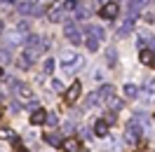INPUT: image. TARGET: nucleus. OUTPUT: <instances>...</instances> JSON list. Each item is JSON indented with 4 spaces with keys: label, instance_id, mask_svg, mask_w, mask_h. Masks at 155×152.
Listing matches in <instances>:
<instances>
[{
    "label": "nucleus",
    "instance_id": "6",
    "mask_svg": "<svg viewBox=\"0 0 155 152\" xmlns=\"http://www.w3.org/2000/svg\"><path fill=\"white\" fill-rule=\"evenodd\" d=\"M21 14H42V7H38V0H19Z\"/></svg>",
    "mask_w": 155,
    "mask_h": 152
},
{
    "label": "nucleus",
    "instance_id": "8",
    "mask_svg": "<svg viewBox=\"0 0 155 152\" xmlns=\"http://www.w3.org/2000/svg\"><path fill=\"white\" fill-rule=\"evenodd\" d=\"M92 12H94V7H92L89 2H78V7H75V19H78V21H85L87 17H92Z\"/></svg>",
    "mask_w": 155,
    "mask_h": 152
},
{
    "label": "nucleus",
    "instance_id": "17",
    "mask_svg": "<svg viewBox=\"0 0 155 152\" xmlns=\"http://www.w3.org/2000/svg\"><path fill=\"white\" fill-rule=\"evenodd\" d=\"M143 94L148 96V98H155V82H153V77H146V80H143Z\"/></svg>",
    "mask_w": 155,
    "mask_h": 152
},
{
    "label": "nucleus",
    "instance_id": "26",
    "mask_svg": "<svg viewBox=\"0 0 155 152\" xmlns=\"http://www.w3.org/2000/svg\"><path fill=\"white\" fill-rule=\"evenodd\" d=\"M45 122H47L49 126H57V124H59V117L54 112H47V119H45Z\"/></svg>",
    "mask_w": 155,
    "mask_h": 152
},
{
    "label": "nucleus",
    "instance_id": "12",
    "mask_svg": "<svg viewBox=\"0 0 155 152\" xmlns=\"http://www.w3.org/2000/svg\"><path fill=\"white\" fill-rule=\"evenodd\" d=\"M80 89H82L80 82H73V84H71V89L66 91V103H75L78 96H80Z\"/></svg>",
    "mask_w": 155,
    "mask_h": 152
},
{
    "label": "nucleus",
    "instance_id": "4",
    "mask_svg": "<svg viewBox=\"0 0 155 152\" xmlns=\"http://www.w3.org/2000/svg\"><path fill=\"white\" fill-rule=\"evenodd\" d=\"M38 56H40L38 49H24V52H21V56L17 59V66H19L21 70H28V68L35 63V59H38Z\"/></svg>",
    "mask_w": 155,
    "mask_h": 152
},
{
    "label": "nucleus",
    "instance_id": "32",
    "mask_svg": "<svg viewBox=\"0 0 155 152\" xmlns=\"http://www.w3.org/2000/svg\"><path fill=\"white\" fill-rule=\"evenodd\" d=\"M94 80H97V82H101V80H104V75H101V70H94Z\"/></svg>",
    "mask_w": 155,
    "mask_h": 152
},
{
    "label": "nucleus",
    "instance_id": "33",
    "mask_svg": "<svg viewBox=\"0 0 155 152\" xmlns=\"http://www.w3.org/2000/svg\"><path fill=\"white\" fill-rule=\"evenodd\" d=\"M0 2H5V5H19V0H0Z\"/></svg>",
    "mask_w": 155,
    "mask_h": 152
},
{
    "label": "nucleus",
    "instance_id": "36",
    "mask_svg": "<svg viewBox=\"0 0 155 152\" xmlns=\"http://www.w3.org/2000/svg\"><path fill=\"white\" fill-rule=\"evenodd\" d=\"M19 152H24V150H19Z\"/></svg>",
    "mask_w": 155,
    "mask_h": 152
},
{
    "label": "nucleus",
    "instance_id": "29",
    "mask_svg": "<svg viewBox=\"0 0 155 152\" xmlns=\"http://www.w3.org/2000/svg\"><path fill=\"white\" fill-rule=\"evenodd\" d=\"M47 143H52V145H61V141H59L57 136H47Z\"/></svg>",
    "mask_w": 155,
    "mask_h": 152
},
{
    "label": "nucleus",
    "instance_id": "19",
    "mask_svg": "<svg viewBox=\"0 0 155 152\" xmlns=\"http://www.w3.org/2000/svg\"><path fill=\"white\" fill-rule=\"evenodd\" d=\"M106 61H108V66H115V63H117V49L115 47H108L106 49Z\"/></svg>",
    "mask_w": 155,
    "mask_h": 152
},
{
    "label": "nucleus",
    "instance_id": "13",
    "mask_svg": "<svg viewBox=\"0 0 155 152\" xmlns=\"http://www.w3.org/2000/svg\"><path fill=\"white\" fill-rule=\"evenodd\" d=\"M132 28H134V21L127 17V19L117 26V35H120V38H125V35H129V33H132Z\"/></svg>",
    "mask_w": 155,
    "mask_h": 152
},
{
    "label": "nucleus",
    "instance_id": "18",
    "mask_svg": "<svg viewBox=\"0 0 155 152\" xmlns=\"http://www.w3.org/2000/svg\"><path fill=\"white\" fill-rule=\"evenodd\" d=\"M47 119V112L45 110H33V115H31V124H42Z\"/></svg>",
    "mask_w": 155,
    "mask_h": 152
},
{
    "label": "nucleus",
    "instance_id": "34",
    "mask_svg": "<svg viewBox=\"0 0 155 152\" xmlns=\"http://www.w3.org/2000/svg\"><path fill=\"white\" fill-rule=\"evenodd\" d=\"M0 80H2V68H0Z\"/></svg>",
    "mask_w": 155,
    "mask_h": 152
},
{
    "label": "nucleus",
    "instance_id": "11",
    "mask_svg": "<svg viewBox=\"0 0 155 152\" xmlns=\"http://www.w3.org/2000/svg\"><path fill=\"white\" fill-rule=\"evenodd\" d=\"M99 98H101V101H106V103H110V101L115 98V87L104 84L101 89H99Z\"/></svg>",
    "mask_w": 155,
    "mask_h": 152
},
{
    "label": "nucleus",
    "instance_id": "15",
    "mask_svg": "<svg viewBox=\"0 0 155 152\" xmlns=\"http://www.w3.org/2000/svg\"><path fill=\"white\" fill-rule=\"evenodd\" d=\"M141 63L143 66H155V52L153 49H141Z\"/></svg>",
    "mask_w": 155,
    "mask_h": 152
},
{
    "label": "nucleus",
    "instance_id": "30",
    "mask_svg": "<svg viewBox=\"0 0 155 152\" xmlns=\"http://www.w3.org/2000/svg\"><path fill=\"white\" fill-rule=\"evenodd\" d=\"M52 87H54L57 91H61V89H64V84H61V80H54V82H52Z\"/></svg>",
    "mask_w": 155,
    "mask_h": 152
},
{
    "label": "nucleus",
    "instance_id": "10",
    "mask_svg": "<svg viewBox=\"0 0 155 152\" xmlns=\"http://www.w3.org/2000/svg\"><path fill=\"white\" fill-rule=\"evenodd\" d=\"M61 150L64 152H82V147H80L78 138H66V141H61Z\"/></svg>",
    "mask_w": 155,
    "mask_h": 152
},
{
    "label": "nucleus",
    "instance_id": "27",
    "mask_svg": "<svg viewBox=\"0 0 155 152\" xmlns=\"http://www.w3.org/2000/svg\"><path fill=\"white\" fill-rule=\"evenodd\" d=\"M14 30H17V33H26V30H28V21H19Z\"/></svg>",
    "mask_w": 155,
    "mask_h": 152
},
{
    "label": "nucleus",
    "instance_id": "25",
    "mask_svg": "<svg viewBox=\"0 0 155 152\" xmlns=\"http://www.w3.org/2000/svg\"><path fill=\"white\" fill-rule=\"evenodd\" d=\"M52 70H54V61L47 59V61H45V66H42V73H45V75H52Z\"/></svg>",
    "mask_w": 155,
    "mask_h": 152
},
{
    "label": "nucleus",
    "instance_id": "2",
    "mask_svg": "<svg viewBox=\"0 0 155 152\" xmlns=\"http://www.w3.org/2000/svg\"><path fill=\"white\" fill-rule=\"evenodd\" d=\"M12 89H14V94H17V98H19L21 103L35 105V101H33V91H31L28 84H24V82H12Z\"/></svg>",
    "mask_w": 155,
    "mask_h": 152
},
{
    "label": "nucleus",
    "instance_id": "24",
    "mask_svg": "<svg viewBox=\"0 0 155 152\" xmlns=\"http://www.w3.org/2000/svg\"><path fill=\"white\" fill-rule=\"evenodd\" d=\"M94 103H101V98H99V91H94V94H89V98L85 101V105H87V108H92Z\"/></svg>",
    "mask_w": 155,
    "mask_h": 152
},
{
    "label": "nucleus",
    "instance_id": "5",
    "mask_svg": "<svg viewBox=\"0 0 155 152\" xmlns=\"http://www.w3.org/2000/svg\"><path fill=\"white\" fill-rule=\"evenodd\" d=\"M64 35H66L73 45H80V42L85 40V35H82L80 26H78V24H73V21H66V26H64Z\"/></svg>",
    "mask_w": 155,
    "mask_h": 152
},
{
    "label": "nucleus",
    "instance_id": "21",
    "mask_svg": "<svg viewBox=\"0 0 155 152\" xmlns=\"http://www.w3.org/2000/svg\"><path fill=\"white\" fill-rule=\"evenodd\" d=\"M0 138H5V141H14V131L7 129V126H0Z\"/></svg>",
    "mask_w": 155,
    "mask_h": 152
},
{
    "label": "nucleus",
    "instance_id": "35",
    "mask_svg": "<svg viewBox=\"0 0 155 152\" xmlns=\"http://www.w3.org/2000/svg\"><path fill=\"white\" fill-rule=\"evenodd\" d=\"M0 33H2V21H0Z\"/></svg>",
    "mask_w": 155,
    "mask_h": 152
},
{
    "label": "nucleus",
    "instance_id": "31",
    "mask_svg": "<svg viewBox=\"0 0 155 152\" xmlns=\"http://www.w3.org/2000/svg\"><path fill=\"white\" fill-rule=\"evenodd\" d=\"M64 131H66V133L73 131V122H66V124H64Z\"/></svg>",
    "mask_w": 155,
    "mask_h": 152
},
{
    "label": "nucleus",
    "instance_id": "3",
    "mask_svg": "<svg viewBox=\"0 0 155 152\" xmlns=\"http://www.w3.org/2000/svg\"><path fill=\"white\" fill-rule=\"evenodd\" d=\"M141 136H143V129L139 126V122H136V119H129V124H127V131H125V141L129 143V145H136Z\"/></svg>",
    "mask_w": 155,
    "mask_h": 152
},
{
    "label": "nucleus",
    "instance_id": "16",
    "mask_svg": "<svg viewBox=\"0 0 155 152\" xmlns=\"http://www.w3.org/2000/svg\"><path fill=\"white\" fill-rule=\"evenodd\" d=\"M94 133L101 136V138L108 136V122H106V119H97V122H94Z\"/></svg>",
    "mask_w": 155,
    "mask_h": 152
},
{
    "label": "nucleus",
    "instance_id": "20",
    "mask_svg": "<svg viewBox=\"0 0 155 152\" xmlns=\"http://www.w3.org/2000/svg\"><path fill=\"white\" fill-rule=\"evenodd\" d=\"M125 94H127V98H136L139 96V87L129 82V84H125Z\"/></svg>",
    "mask_w": 155,
    "mask_h": 152
},
{
    "label": "nucleus",
    "instance_id": "7",
    "mask_svg": "<svg viewBox=\"0 0 155 152\" xmlns=\"http://www.w3.org/2000/svg\"><path fill=\"white\" fill-rule=\"evenodd\" d=\"M47 19H49V21H54V24H59V21L64 19V5H61V2H54V5H49V10H47Z\"/></svg>",
    "mask_w": 155,
    "mask_h": 152
},
{
    "label": "nucleus",
    "instance_id": "1",
    "mask_svg": "<svg viewBox=\"0 0 155 152\" xmlns=\"http://www.w3.org/2000/svg\"><path fill=\"white\" fill-rule=\"evenodd\" d=\"M59 63L64 66V70H68V73H75V70H80V68H82L85 59L80 56L78 52L66 49V52H61V54H59Z\"/></svg>",
    "mask_w": 155,
    "mask_h": 152
},
{
    "label": "nucleus",
    "instance_id": "28",
    "mask_svg": "<svg viewBox=\"0 0 155 152\" xmlns=\"http://www.w3.org/2000/svg\"><path fill=\"white\" fill-rule=\"evenodd\" d=\"M78 0H64V10H75Z\"/></svg>",
    "mask_w": 155,
    "mask_h": 152
},
{
    "label": "nucleus",
    "instance_id": "14",
    "mask_svg": "<svg viewBox=\"0 0 155 152\" xmlns=\"http://www.w3.org/2000/svg\"><path fill=\"white\" fill-rule=\"evenodd\" d=\"M87 38H97L99 42L106 38V30L101 28V26H87Z\"/></svg>",
    "mask_w": 155,
    "mask_h": 152
},
{
    "label": "nucleus",
    "instance_id": "22",
    "mask_svg": "<svg viewBox=\"0 0 155 152\" xmlns=\"http://www.w3.org/2000/svg\"><path fill=\"white\" fill-rule=\"evenodd\" d=\"M0 59H2V63H10V61H12V49L10 47H2V49H0Z\"/></svg>",
    "mask_w": 155,
    "mask_h": 152
},
{
    "label": "nucleus",
    "instance_id": "23",
    "mask_svg": "<svg viewBox=\"0 0 155 152\" xmlns=\"http://www.w3.org/2000/svg\"><path fill=\"white\" fill-rule=\"evenodd\" d=\"M85 45H87L89 52H97L99 49V40L97 38H85Z\"/></svg>",
    "mask_w": 155,
    "mask_h": 152
},
{
    "label": "nucleus",
    "instance_id": "9",
    "mask_svg": "<svg viewBox=\"0 0 155 152\" xmlns=\"http://www.w3.org/2000/svg\"><path fill=\"white\" fill-rule=\"evenodd\" d=\"M117 12H120V7H117V2H106L101 10H99V14L104 17V19H115Z\"/></svg>",
    "mask_w": 155,
    "mask_h": 152
}]
</instances>
